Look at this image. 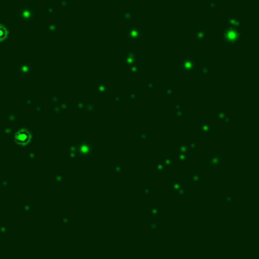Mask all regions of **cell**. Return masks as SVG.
<instances>
[{"instance_id": "obj_1", "label": "cell", "mask_w": 259, "mask_h": 259, "mask_svg": "<svg viewBox=\"0 0 259 259\" xmlns=\"http://www.w3.org/2000/svg\"><path fill=\"white\" fill-rule=\"evenodd\" d=\"M14 142L20 147H25L32 142V132L27 128H20L14 132Z\"/></svg>"}, {"instance_id": "obj_2", "label": "cell", "mask_w": 259, "mask_h": 259, "mask_svg": "<svg viewBox=\"0 0 259 259\" xmlns=\"http://www.w3.org/2000/svg\"><path fill=\"white\" fill-rule=\"evenodd\" d=\"M9 38V28L5 24H0V42H4Z\"/></svg>"}]
</instances>
